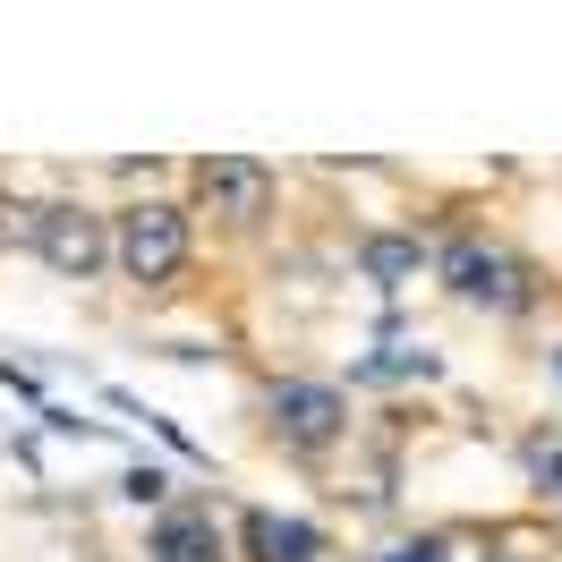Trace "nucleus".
I'll list each match as a JSON object with an SVG mask.
<instances>
[{"label": "nucleus", "mask_w": 562, "mask_h": 562, "mask_svg": "<svg viewBox=\"0 0 562 562\" xmlns=\"http://www.w3.org/2000/svg\"><path fill=\"white\" fill-rule=\"evenodd\" d=\"M435 290L486 324H528V316H546V299H554L546 265L512 231H494L486 213H452L435 231Z\"/></svg>", "instance_id": "obj_1"}, {"label": "nucleus", "mask_w": 562, "mask_h": 562, "mask_svg": "<svg viewBox=\"0 0 562 562\" xmlns=\"http://www.w3.org/2000/svg\"><path fill=\"white\" fill-rule=\"evenodd\" d=\"M256 435H265V452H281L290 469H324V460H341L358 435H367V418H358L350 375L281 367V375L256 384Z\"/></svg>", "instance_id": "obj_2"}, {"label": "nucleus", "mask_w": 562, "mask_h": 562, "mask_svg": "<svg viewBox=\"0 0 562 562\" xmlns=\"http://www.w3.org/2000/svg\"><path fill=\"white\" fill-rule=\"evenodd\" d=\"M196 247H205V222L188 213L179 188H137L111 205V281L137 290V299H171L196 273Z\"/></svg>", "instance_id": "obj_3"}, {"label": "nucleus", "mask_w": 562, "mask_h": 562, "mask_svg": "<svg viewBox=\"0 0 562 562\" xmlns=\"http://www.w3.org/2000/svg\"><path fill=\"white\" fill-rule=\"evenodd\" d=\"M179 196L188 213L205 222V239H265L281 222V171L265 154H196V162H179Z\"/></svg>", "instance_id": "obj_4"}, {"label": "nucleus", "mask_w": 562, "mask_h": 562, "mask_svg": "<svg viewBox=\"0 0 562 562\" xmlns=\"http://www.w3.org/2000/svg\"><path fill=\"white\" fill-rule=\"evenodd\" d=\"M26 256H35L52 281H69V290L103 281L111 273V205L77 196V188L35 196V205H26Z\"/></svg>", "instance_id": "obj_5"}, {"label": "nucleus", "mask_w": 562, "mask_h": 562, "mask_svg": "<svg viewBox=\"0 0 562 562\" xmlns=\"http://www.w3.org/2000/svg\"><path fill=\"white\" fill-rule=\"evenodd\" d=\"M145 562H239L231 512H222L213 494H179L171 512L145 520Z\"/></svg>", "instance_id": "obj_6"}, {"label": "nucleus", "mask_w": 562, "mask_h": 562, "mask_svg": "<svg viewBox=\"0 0 562 562\" xmlns=\"http://www.w3.org/2000/svg\"><path fill=\"white\" fill-rule=\"evenodd\" d=\"M350 265H358L367 290L401 299L409 281H435V231H418V222H375V231L350 239Z\"/></svg>", "instance_id": "obj_7"}, {"label": "nucleus", "mask_w": 562, "mask_h": 562, "mask_svg": "<svg viewBox=\"0 0 562 562\" xmlns=\"http://www.w3.org/2000/svg\"><path fill=\"white\" fill-rule=\"evenodd\" d=\"M231 537H239V562H333V537L307 512H273V503H239Z\"/></svg>", "instance_id": "obj_8"}, {"label": "nucleus", "mask_w": 562, "mask_h": 562, "mask_svg": "<svg viewBox=\"0 0 562 562\" xmlns=\"http://www.w3.org/2000/svg\"><path fill=\"white\" fill-rule=\"evenodd\" d=\"M512 477H520V494L537 512L562 520V418H528L512 435Z\"/></svg>", "instance_id": "obj_9"}, {"label": "nucleus", "mask_w": 562, "mask_h": 562, "mask_svg": "<svg viewBox=\"0 0 562 562\" xmlns=\"http://www.w3.org/2000/svg\"><path fill=\"white\" fill-rule=\"evenodd\" d=\"M443 375V358L426 350V341H401V324L384 316V350L350 358V392H375V384H435Z\"/></svg>", "instance_id": "obj_10"}, {"label": "nucleus", "mask_w": 562, "mask_h": 562, "mask_svg": "<svg viewBox=\"0 0 562 562\" xmlns=\"http://www.w3.org/2000/svg\"><path fill=\"white\" fill-rule=\"evenodd\" d=\"M460 546H469V528H401L384 546H367L358 562H460Z\"/></svg>", "instance_id": "obj_11"}, {"label": "nucleus", "mask_w": 562, "mask_h": 562, "mask_svg": "<svg viewBox=\"0 0 562 562\" xmlns=\"http://www.w3.org/2000/svg\"><path fill=\"white\" fill-rule=\"evenodd\" d=\"M120 503H137L145 520H154V512H171V503H179V477L162 469V460H137V469H120Z\"/></svg>", "instance_id": "obj_12"}, {"label": "nucleus", "mask_w": 562, "mask_h": 562, "mask_svg": "<svg viewBox=\"0 0 562 562\" xmlns=\"http://www.w3.org/2000/svg\"><path fill=\"white\" fill-rule=\"evenodd\" d=\"M0 384L18 392V401H35V409H52V401H43V384H35V375H26V367H9V358H0Z\"/></svg>", "instance_id": "obj_13"}, {"label": "nucleus", "mask_w": 562, "mask_h": 562, "mask_svg": "<svg viewBox=\"0 0 562 562\" xmlns=\"http://www.w3.org/2000/svg\"><path fill=\"white\" fill-rule=\"evenodd\" d=\"M537 367H546V384L562 392V333H546V350H537Z\"/></svg>", "instance_id": "obj_14"}]
</instances>
